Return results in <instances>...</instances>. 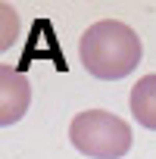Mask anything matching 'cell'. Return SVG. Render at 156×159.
Returning a JSON list of instances; mask_svg holds the SVG:
<instances>
[{
    "instance_id": "277c9868",
    "label": "cell",
    "mask_w": 156,
    "mask_h": 159,
    "mask_svg": "<svg viewBox=\"0 0 156 159\" xmlns=\"http://www.w3.org/2000/svg\"><path fill=\"white\" fill-rule=\"evenodd\" d=\"M131 116L147 131H156V75H147L131 88Z\"/></svg>"
},
{
    "instance_id": "6da1fadb",
    "label": "cell",
    "mask_w": 156,
    "mask_h": 159,
    "mask_svg": "<svg viewBox=\"0 0 156 159\" xmlns=\"http://www.w3.org/2000/svg\"><path fill=\"white\" fill-rule=\"evenodd\" d=\"M78 53H81V66L94 78L119 81V78H128L140 62V38L125 22L103 19L81 34Z\"/></svg>"
},
{
    "instance_id": "7a4b0ae2",
    "label": "cell",
    "mask_w": 156,
    "mask_h": 159,
    "mask_svg": "<svg viewBox=\"0 0 156 159\" xmlns=\"http://www.w3.org/2000/svg\"><path fill=\"white\" fill-rule=\"evenodd\" d=\"M69 140L91 159H122L131 150V128L109 109H85L69 125Z\"/></svg>"
},
{
    "instance_id": "3957f363",
    "label": "cell",
    "mask_w": 156,
    "mask_h": 159,
    "mask_svg": "<svg viewBox=\"0 0 156 159\" xmlns=\"http://www.w3.org/2000/svg\"><path fill=\"white\" fill-rule=\"evenodd\" d=\"M28 103H31L28 78L19 75L10 66H0V122L3 125H16L25 116Z\"/></svg>"
},
{
    "instance_id": "5b68a950",
    "label": "cell",
    "mask_w": 156,
    "mask_h": 159,
    "mask_svg": "<svg viewBox=\"0 0 156 159\" xmlns=\"http://www.w3.org/2000/svg\"><path fill=\"white\" fill-rule=\"evenodd\" d=\"M0 19H7V31L0 34V47H10V44L16 41V31H19V28H16L19 22H16V13H13V7H0Z\"/></svg>"
}]
</instances>
